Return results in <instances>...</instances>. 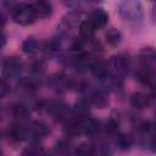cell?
I'll use <instances>...</instances> for the list:
<instances>
[{
	"mask_svg": "<svg viewBox=\"0 0 156 156\" xmlns=\"http://www.w3.org/2000/svg\"><path fill=\"white\" fill-rule=\"evenodd\" d=\"M12 18L16 23H18L21 26H28V24H32L35 21L37 13L34 11L33 5L20 4V5L13 7Z\"/></svg>",
	"mask_w": 156,
	"mask_h": 156,
	"instance_id": "1",
	"label": "cell"
},
{
	"mask_svg": "<svg viewBox=\"0 0 156 156\" xmlns=\"http://www.w3.org/2000/svg\"><path fill=\"white\" fill-rule=\"evenodd\" d=\"M121 15L124 18V21H134L141 18V6L138 0H123L121 4Z\"/></svg>",
	"mask_w": 156,
	"mask_h": 156,
	"instance_id": "2",
	"label": "cell"
},
{
	"mask_svg": "<svg viewBox=\"0 0 156 156\" xmlns=\"http://www.w3.org/2000/svg\"><path fill=\"white\" fill-rule=\"evenodd\" d=\"M44 107L48 112H50L56 119H60L61 122H65L69 118V110L68 106L62 101H46L44 102Z\"/></svg>",
	"mask_w": 156,
	"mask_h": 156,
	"instance_id": "3",
	"label": "cell"
},
{
	"mask_svg": "<svg viewBox=\"0 0 156 156\" xmlns=\"http://www.w3.org/2000/svg\"><path fill=\"white\" fill-rule=\"evenodd\" d=\"M28 132H29V136H32L34 139H39V138L48 135L49 128L44 122L34 121L28 126Z\"/></svg>",
	"mask_w": 156,
	"mask_h": 156,
	"instance_id": "4",
	"label": "cell"
},
{
	"mask_svg": "<svg viewBox=\"0 0 156 156\" xmlns=\"http://www.w3.org/2000/svg\"><path fill=\"white\" fill-rule=\"evenodd\" d=\"M29 136V132H28V127H23V126H12L9 129V138L12 141H22L28 139Z\"/></svg>",
	"mask_w": 156,
	"mask_h": 156,
	"instance_id": "5",
	"label": "cell"
},
{
	"mask_svg": "<svg viewBox=\"0 0 156 156\" xmlns=\"http://www.w3.org/2000/svg\"><path fill=\"white\" fill-rule=\"evenodd\" d=\"M33 7L37 13V17H40V18H45V17L50 16L51 10H52L51 4L46 0H37L33 4Z\"/></svg>",
	"mask_w": 156,
	"mask_h": 156,
	"instance_id": "6",
	"label": "cell"
},
{
	"mask_svg": "<svg viewBox=\"0 0 156 156\" xmlns=\"http://www.w3.org/2000/svg\"><path fill=\"white\" fill-rule=\"evenodd\" d=\"M89 21L94 24L95 28H101L107 23V13H106L105 10L98 9V10L91 12V15L89 17Z\"/></svg>",
	"mask_w": 156,
	"mask_h": 156,
	"instance_id": "7",
	"label": "cell"
},
{
	"mask_svg": "<svg viewBox=\"0 0 156 156\" xmlns=\"http://www.w3.org/2000/svg\"><path fill=\"white\" fill-rule=\"evenodd\" d=\"M21 71V62L15 57H9L4 62V76H13Z\"/></svg>",
	"mask_w": 156,
	"mask_h": 156,
	"instance_id": "8",
	"label": "cell"
},
{
	"mask_svg": "<svg viewBox=\"0 0 156 156\" xmlns=\"http://www.w3.org/2000/svg\"><path fill=\"white\" fill-rule=\"evenodd\" d=\"M100 122L94 118H87L83 121V132L88 136H95L100 132Z\"/></svg>",
	"mask_w": 156,
	"mask_h": 156,
	"instance_id": "9",
	"label": "cell"
},
{
	"mask_svg": "<svg viewBox=\"0 0 156 156\" xmlns=\"http://www.w3.org/2000/svg\"><path fill=\"white\" fill-rule=\"evenodd\" d=\"M73 116L79 121L87 119L89 116V102L85 100H79L74 106Z\"/></svg>",
	"mask_w": 156,
	"mask_h": 156,
	"instance_id": "10",
	"label": "cell"
},
{
	"mask_svg": "<svg viewBox=\"0 0 156 156\" xmlns=\"http://www.w3.org/2000/svg\"><path fill=\"white\" fill-rule=\"evenodd\" d=\"M90 69L93 74L99 79H105L108 76V67L107 63L104 61H96L90 65Z\"/></svg>",
	"mask_w": 156,
	"mask_h": 156,
	"instance_id": "11",
	"label": "cell"
},
{
	"mask_svg": "<svg viewBox=\"0 0 156 156\" xmlns=\"http://www.w3.org/2000/svg\"><path fill=\"white\" fill-rule=\"evenodd\" d=\"M150 96L144 93H135L130 98V102L136 108H144L150 104Z\"/></svg>",
	"mask_w": 156,
	"mask_h": 156,
	"instance_id": "12",
	"label": "cell"
},
{
	"mask_svg": "<svg viewBox=\"0 0 156 156\" xmlns=\"http://www.w3.org/2000/svg\"><path fill=\"white\" fill-rule=\"evenodd\" d=\"M50 84L55 90H65L66 88H68L71 85V82L68 80V78H66L61 74H57V76L51 77Z\"/></svg>",
	"mask_w": 156,
	"mask_h": 156,
	"instance_id": "13",
	"label": "cell"
},
{
	"mask_svg": "<svg viewBox=\"0 0 156 156\" xmlns=\"http://www.w3.org/2000/svg\"><path fill=\"white\" fill-rule=\"evenodd\" d=\"M112 65L113 67L117 69L118 73H126L128 67H129V62H128V58L122 56V55H118V56H115L112 58Z\"/></svg>",
	"mask_w": 156,
	"mask_h": 156,
	"instance_id": "14",
	"label": "cell"
},
{
	"mask_svg": "<svg viewBox=\"0 0 156 156\" xmlns=\"http://www.w3.org/2000/svg\"><path fill=\"white\" fill-rule=\"evenodd\" d=\"M95 29H96V28L94 27V24L88 20V21L83 22V23L80 24V27H79L80 37H82V38H84V39H90V38L94 35Z\"/></svg>",
	"mask_w": 156,
	"mask_h": 156,
	"instance_id": "15",
	"label": "cell"
},
{
	"mask_svg": "<svg viewBox=\"0 0 156 156\" xmlns=\"http://www.w3.org/2000/svg\"><path fill=\"white\" fill-rule=\"evenodd\" d=\"M89 104H91V105H94V106L101 108V107L106 106L107 99H106V96H105V94H104L102 91H95V93H93V94L90 95V98H89Z\"/></svg>",
	"mask_w": 156,
	"mask_h": 156,
	"instance_id": "16",
	"label": "cell"
},
{
	"mask_svg": "<svg viewBox=\"0 0 156 156\" xmlns=\"http://www.w3.org/2000/svg\"><path fill=\"white\" fill-rule=\"evenodd\" d=\"M11 112H12V115H13L16 118H18V119H24V118H27L28 115H29L28 107H27L26 105H23V104H16V105H13L12 108H11Z\"/></svg>",
	"mask_w": 156,
	"mask_h": 156,
	"instance_id": "17",
	"label": "cell"
},
{
	"mask_svg": "<svg viewBox=\"0 0 156 156\" xmlns=\"http://www.w3.org/2000/svg\"><path fill=\"white\" fill-rule=\"evenodd\" d=\"M38 48H39V44H38V41L34 40V39H27V40L22 44L23 51H24V52H28V54L35 52V51L38 50Z\"/></svg>",
	"mask_w": 156,
	"mask_h": 156,
	"instance_id": "18",
	"label": "cell"
},
{
	"mask_svg": "<svg viewBox=\"0 0 156 156\" xmlns=\"http://www.w3.org/2000/svg\"><path fill=\"white\" fill-rule=\"evenodd\" d=\"M138 80L144 84H151L154 82V76L149 69H143L138 73Z\"/></svg>",
	"mask_w": 156,
	"mask_h": 156,
	"instance_id": "19",
	"label": "cell"
},
{
	"mask_svg": "<svg viewBox=\"0 0 156 156\" xmlns=\"http://www.w3.org/2000/svg\"><path fill=\"white\" fill-rule=\"evenodd\" d=\"M116 143L118 144V146L121 149L126 150L132 145V138L129 135H126V134H119L116 139Z\"/></svg>",
	"mask_w": 156,
	"mask_h": 156,
	"instance_id": "20",
	"label": "cell"
},
{
	"mask_svg": "<svg viewBox=\"0 0 156 156\" xmlns=\"http://www.w3.org/2000/svg\"><path fill=\"white\" fill-rule=\"evenodd\" d=\"M106 40H107L108 44L116 45V44H118L119 40H121V33H119L118 30L112 29V30H110V32L106 34Z\"/></svg>",
	"mask_w": 156,
	"mask_h": 156,
	"instance_id": "21",
	"label": "cell"
},
{
	"mask_svg": "<svg viewBox=\"0 0 156 156\" xmlns=\"http://www.w3.org/2000/svg\"><path fill=\"white\" fill-rule=\"evenodd\" d=\"M76 152H77L78 155H83V156H85V155H90V154H93L94 150H93V146H91V145H88V144H80V145L77 147Z\"/></svg>",
	"mask_w": 156,
	"mask_h": 156,
	"instance_id": "22",
	"label": "cell"
},
{
	"mask_svg": "<svg viewBox=\"0 0 156 156\" xmlns=\"http://www.w3.org/2000/svg\"><path fill=\"white\" fill-rule=\"evenodd\" d=\"M39 152H43V149L39 144H32L28 147H26L24 151H23L24 155H37Z\"/></svg>",
	"mask_w": 156,
	"mask_h": 156,
	"instance_id": "23",
	"label": "cell"
},
{
	"mask_svg": "<svg viewBox=\"0 0 156 156\" xmlns=\"http://www.w3.org/2000/svg\"><path fill=\"white\" fill-rule=\"evenodd\" d=\"M69 143L67 141V140H61V141H58L57 143V145H56V151L57 152H68L69 151Z\"/></svg>",
	"mask_w": 156,
	"mask_h": 156,
	"instance_id": "24",
	"label": "cell"
},
{
	"mask_svg": "<svg viewBox=\"0 0 156 156\" xmlns=\"http://www.w3.org/2000/svg\"><path fill=\"white\" fill-rule=\"evenodd\" d=\"M105 130H106V133H108V134H115V133L117 132V122H115L113 119L108 121V122L106 123V126H105Z\"/></svg>",
	"mask_w": 156,
	"mask_h": 156,
	"instance_id": "25",
	"label": "cell"
},
{
	"mask_svg": "<svg viewBox=\"0 0 156 156\" xmlns=\"http://www.w3.org/2000/svg\"><path fill=\"white\" fill-rule=\"evenodd\" d=\"M151 147L156 152V133L154 134V138H152V141H151Z\"/></svg>",
	"mask_w": 156,
	"mask_h": 156,
	"instance_id": "26",
	"label": "cell"
},
{
	"mask_svg": "<svg viewBox=\"0 0 156 156\" xmlns=\"http://www.w3.org/2000/svg\"><path fill=\"white\" fill-rule=\"evenodd\" d=\"M151 96L156 99V88H154V90H152V93H151Z\"/></svg>",
	"mask_w": 156,
	"mask_h": 156,
	"instance_id": "27",
	"label": "cell"
},
{
	"mask_svg": "<svg viewBox=\"0 0 156 156\" xmlns=\"http://www.w3.org/2000/svg\"><path fill=\"white\" fill-rule=\"evenodd\" d=\"M154 18H155V21H156V6H155V9H154Z\"/></svg>",
	"mask_w": 156,
	"mask_h": 156,
	"instance_id": "28",
	"label": "cell"
}]
</instances>
